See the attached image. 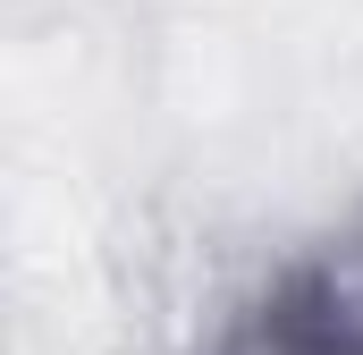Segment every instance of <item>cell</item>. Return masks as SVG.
I'll return each mask as SVG.
<instances>
[{
    "instance_id": "1",
    "label": "cell",
    "mask_w": 363,
    "mask_h": 355,
    "mask_svg": "<svg viewBox=\"0 0 363 355\" xmlns=\"http://www.w3.org/2000/svg\"><path fill=\"white\" fill-rule=\"evenodd\" d=\"M228 355H363V322L321 271H287L271 296L245 313Z\"/></svg>"
}]
</instances>
